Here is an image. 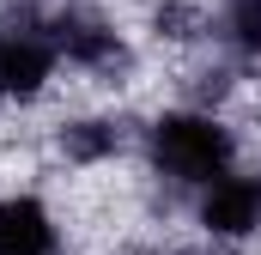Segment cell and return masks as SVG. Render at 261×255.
I'll return each instance as SVG.
<instances>
[{
  "instance_id": "cell-1",
  "label": "cell",
  "mask_w": 261,
  "mask_h": 255,
  "mask_svg": "<svg viewBox=\"0 0 261 255\" xmlns=\"http://www.w3.org/2000/svg\"><path fill=\"white\" fill-rule=\"evenodd\" d=\"M140 146H146V164L164 189H182V194H200L213 189L219 176L237 170V134L225 116L213 110H158L152 122L140 128Z\"/></svg>"
},
{
  "instance_id": "cell-2",
  "label": "cell",
  "mask_w": 261,
  "mask_h": 255,
  "mask_svg": "<svg viewBox=\"0 0 261 255\" xmlns=\"http://www.w3.org/2000/svg\"><path fill=\"white\" fill-rule=\"evenodd\" d=\"M55 73H61V55L49 37V6L43 0H6L0 6V104L49 97Z\"/></svg>"
},
{
  "instance_id": "cell-3",
  "label": "cell",
  "mask_w": 261,
  "mask_h": 255,
  "mask_svg": "<svg viewBox=\"0 0 261 255\" xmlns=\"http://www.w3.org/2000/svg\"><path fill=\"white\" fill-rule=\"evenodd\" d=\"M49 37H55V55L79 73H91L97 85H128L134 79V43L97 6H85V0L49 6Z\"/></svg>"
},
{
  "instance_id": "cell-4",
  "label": "cell",
  "mask_w": 261,
  "mask_h": 255,
  "mask_svg": "<svg viewBox=\"0 0 261 255\" xmlns=\"http://www.w3.org/2000/svg\"><path fill=\"white\" fill-rule=\"evenodd\" d=\"M195 225L206 243H249L261 237V170H231L195 194Z\"/></svg>"
},
{
  "instance_id": "cell-5",
  "label": "cell",
  "mask_w": 261,
  "mask_h": 255,
  "mask_svg": "<svg viewBox=\"0 0 261 255\" xmlns=\"http://www.w3.org/2000/svg\"><path fill=\"white\" fill-rule=\"evenodd\" d=\"M49 140H55V152H61L67 164L91 170V164H116L128 152L134 128H128V116H61Z\"/></svg>"
},
{
  "instance_id": "cell-6",
  "label": "cell",
  "mask_w": 261,
  "mask_h": 255,
  "mask_svg": "<svg viewBox=\"0 0 261 255\" xmlns=\"http://www.w3.org/2000/svg\"><path fill=\"white\" fill-rule=\"evenodd\" d=\"M61 225L37 194H0V255H55Z\"/></svg>"
},
{
  "instance_id": "cell-7",
  "label": "cell",
  "mask_w": 261,
  "mask_h": 255,
  "mask_svg": "<svg viewBox=\"0 0 261 255\" xmlns=\"http://www.w3.org/2000/svg\"><path fill=\"white\" fill-rule=\"evenodd\" d=\"M206 43L225 49L231 61H261V0H219Z\"/></svg>"
},
{
  "instance_id": "cell-8",
  "label": "cell",
  "mask_w": 261,
  "mask_h": 255,
  "mask_svg": "<svg viewBox=\"0 0 261 255\" xmlns=\"http://www.w3.org/2000/svg\"><path fill=\"white\" fill-rule=\"evenodd\" d=\"M182 255H231L225 243H200V249H182Z\"/></svg>"
}]
</instances>
